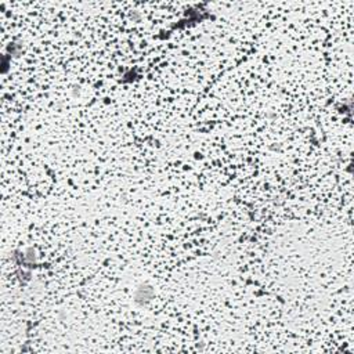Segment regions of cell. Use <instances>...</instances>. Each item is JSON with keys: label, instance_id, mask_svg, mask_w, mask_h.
Segmentation results:
<instances>
[{"label": "cell", "instance_id": "1", "mask_svg": "<svg viewBox=\"0 0 354 354\" xmlns=\"http://www.w3.org/2000/svg\"><path fill=\"white\" fill-rule=\"evenodd\" d=\"M154 296V289L153 287H149L147 284H141L137 287L136 292H134V301L140 305V306H144L147 305L148 301H151Z\"/></svg>", "mask_w": 354, "mask_h": 354}]
</instances>
